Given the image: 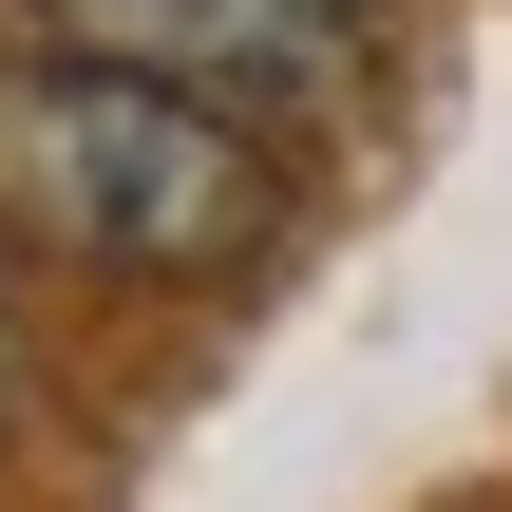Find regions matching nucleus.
Instances as JSON below:
<instances>
[{
    "label": "nucleus",
    "instance_id": "1",
    "mask_svg": "<svg viewBox=\"0 0 512 512\" xmlns=\"http://www.w3.org/2000/svg\"><path fill=\"white\" fill-rule=\"evenodd\" d=\"M0 247L76 285H228L285 247V152L190 76L19 57L0 76Z\"/></svg>",
    "mask_w": 512,
    "mask_h": 512
},
{
    "label": "nucleus",
    "instance_id": "2",
    "mask_svg": "<svg viewBox=\"0 0 512 512\" xmlns=\"http://www.w3.org/2000/svg\"><path fill=\"white\" fill-rule=\"evenodd\" d=\"M19 19H38V57L190 76V95H228V114H266V95H323V76L380 38V0H19Z\"/></svg>",
    "mask_w": 512,
    "mask_h": 512
},
{
    "label": "nucleus",
    "instance_id": "3",
    "mask_svg": "<svg viewBox=\"0 0 512 512\" xmlns=\"http://www.w3.org/2000/svg\"><path fill=\"white\" fill-rule=\"evenodd\" d=\"M19 380H38V342H19V285H0V418H19Z\"/></svg>",
    "mask_w": 512,
    "mask_h": 512
}]
</instances>
